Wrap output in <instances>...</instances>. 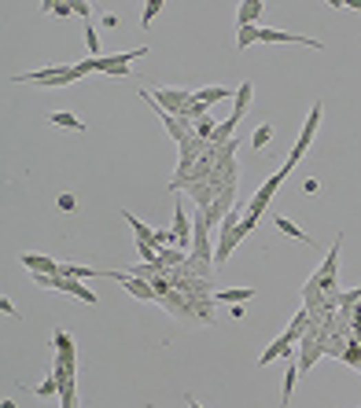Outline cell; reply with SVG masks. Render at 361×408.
I'll return each instance as SVG.
<instances>
[{
	"mask_svg": "<svg viewBox=\"0 0 361 408\" xmlns=\"http://www.w3.org/2000/svg\"><path fill=\"white\" fill-rule=\"evenodd\" d=\"M339 250H343V232H339V239L332 243V250H328V257H324V265L317 268V272L310 276V280L321 287V291L336 302V294H339V280H336V272H339Z\"/></svg>",
	"mask_w": 361,
	"mask_h": 408,
	"instance_id": "obj_5",
	"label": "cell"
},
{
	"mask_svg": "<svg viewBox=\"0 0 361 408\" xmlns=\"http://www.w3.org/2000/svg\"><path fill=\"white\" fill-rule=\"evenodd\" d=\"M273 228H277L280 235H288V239H295V243H306V246H313L310 232H302V228H299V224H295L291 217H280V213H277V217H273Z\"/></svg>",
	"mask_w": 361,
	"mask_h": 408,
	"instance_id": "obj_14",
	"label": "cell"
},
{
	"mask_svg": "<svg viewBox=\"0 0 361 408\" xmlns=\"http://www.w3.org/2000/svg\"><path fill=\"white\" fill-rule=\"evenodd\" d=\"M48 122L52 125H59V129H74V133H85V122L78 114H70V111H56V114H48Z\"/></svg>",
	"mask_w": 361,
	"mask_h": 408,
	"instance_id": "obj_22",
	"label": "cell"
},
{
	"mask_svg": "<svg viewBox=\"0 0 361 408\" xmlns=\"http://www.w3.org/2000/svg\"><path fill=\"white\" fill-rule=\"evenodd\" d=\"M103 280H114L125 294H133L136 302H158L155 287L147 283V280H141V276H130V272H118V268H111V272H103Z\"/></svg>",
	"mask_w": 361,
	"mask_h": 408,
	"instance_id": "obj_7",
	"label": "cell"
},
{
	"mask_svg": "<svg viewBox=\"0 0 361 408\" xmlns=\"http://www.w3.org/2000/svg\"><path fill=\"white\" fill-rule=\"evenodd\" d=\"M12 85H45V89H67L74 85V67H45L34 74H12Z\"/></svg>",
	"mask_w": 361,
	"mask_h": 408,
	"instance_id": "obj_2",
	"label": "cell"
},
{
	"mask_svg": "<svg viewBox=\"0 0 361 408\" xmlns=\"http://www.w3.org/2000/svg\"><path fill=\"white\" fill-rule=\"evenodd\" d=\"M122 217H125V224H130V232H133L136 243H152V239H155V228H152V224H144L141 217H133L130 210H122Z\"/></svg>",
	"mask_w": 361,
	"mask_h": 408,
	"instance_id": "obj_20",
	"label": "cell"
},
{
	"mask_svg": "<svg viewBox=\"0 0 361 408\" xmlns=\"http://www.w3.org/2000/svg\"><path fill=\"white\" fill-rule=\"evenodd\" d=\"M0 313H4V316H15V320H19V309H15L12 302H8V298H4V302H0Z\"/></svg>",
	"mask_w": 361,
	"mask_h": 408,
	"instance_id": "obj_33",
	"label": "cell"
},
{
	"mask_svg": "<svg viewBox=\"0 0 361 408\" xmlns=\"http://www.w3.org/2000/svg\"><path fill=\"white\" fill-rule=\"evenodd\" d=\"M59 390H63L59 375H48V379H45V383H41V386H34V394H37V397H56Z\"/></svg>",
	"mask_w": 361,
	"mask_h": 408,
	"instance_id": "obj_29",
	"label": "cell"
},
{
	"mask_svg": "<svg viewBox=\"0 0 361 408\" xmlns=\"http://www.w3.org/2000/svg\"><path fill=\"white\" fill-rule=\"evenodd\" d=\"M361 302V287H354V291H339L336 294V305H339V313H350Z\"/></svg>",
	"mask_w": 361,
	"mask_h": 408,
	"instance_id": "obj_25",
	"label": "cell"
},
{
	"mask_svg": "<svg viewBox=\"0 0 361 408\" xmlns=\"http://www.w3.org/2000/svg\"><path fill=\"white\" fill-rule=\"evenodd\" d=\"M317 188H321V184H317V180H313V177H306V184H302V191H306V195H313V191H317Z\"/></svg>",
	"mask_w": 361,
	"mask_h": 408,
	"instance_id": "obj_34",
	"label": "cell"
},
{
	"mask_svg": "<svg viewBox=\"0 0 361 408\" xmlns=\"http://www.w3.org/2000/svg\"><path fill=\"white\" fill-rule=\"evenodd\" d=\"M229 96H236V89H229V85H203V89H196V100L203 107L221 103V100H229Z\"/></svg>",
	"mask_w": 361,
	"mask_h": 408,
	"instance_id": "obj_16",
	"label": "cell"
},
{
	"mask_svg": "<svg viewBox=\"0 0 361 408\" xmlns=\"http://www.w3.org/2000/svg\"><path fill=\"white\" fill-rule=\"evenodd\" d=\"M163 8H166V0H147V4H144V12H141V26H144V30L152 26V23H155V15L163 12Z\"/></svg>",
	"mask_w": 361,
	"mask_h": 408,
	"instance_id": "obj_27",
	"label": "cell"
},
{
	"mask_svg": "<svg viewBox=\"0 0 361 408\" xmlns=\"http://www.w3.org/2000/svg\"><path fill=\"white\" fill-rule=\"evenodd\" d=\"M85 48H89V59H100L103 52H100V34H96V26H85Z\"/></svg>",
	"mask_w": 361,
	"mask_h": 408,
	"instance_id": "obj_28",
	"label": "cell"
},
{
	"mask_svg": "<svg viewBox=\"0 0 361 408\" xmlns=\"http://www.w3.org/2000/svg\"><path fill=\"white\" fill-rule=\"evenodd\" d=\"M52 346H56V361L52 364H59V368L78 375V350H74V339L67 331H56V335H52Z\"/></svg>",
	"mask_w": 361,
	"mask_h": 408,
	"instance_id": "obj_8",
	"label": "cell"
},
{
	"mask_svg": "<svg viewBox=\"0 0 361 408\" xmlns=\"http://www.w3.org/2000/svg\"><path fill=\"white\" fill-rule=\"evenodd\" d=\"M185 401H188V408H203V405H199V401H196V397H192V394H188V397H185Z\"/></svg>",
	"mask_w": 361,
	"mask_h": 408,
	"instance_id": "obj_36",
	"label": "cell"
},
{
	"mask_svg": "<svg viewBox=\"0 0 361 408\" xmlns=\"http://www.w3.org/2000/svg\"><path fill=\"white\" fill-rule=\"evenodd\" d=\"M343 8H350V12H361V0H343Z\"/></svg>",
	"mask_w": 361,
	"mask_h": 408,
	"instance_id": "obj_35",
	"label": "cell"
},
{
	"mask_svg": "<svg viewBox=\"0 0 361 408\" xmlns=\"http://www.w3.org/2000/svg\"><path fill=\"white\" fill-rule=\"evenodd\" d=\"M306 328H310V309H299V313L291 316L288 331H284V339H288L291 346H295V342H302V339H306Z\"/></svg>",
	"mask_w": 361,
	"mask_h": 408,
	"instance_id": "obj_18",
	"label": "cell"
},
{
	"mask_svg": "<svg viewBox=\"0 0 361 408\" xmlns=\"http://www.w3.org/2000/svg\"><path fill=\"white\" fill-rule=\"evenodd\" d=\"M358 372H361V368H358Z\"/></svg>",
	"mask_w": 361,
	"mask_h": 408,
	"instance_id": "obj_39",
	"label": "cell"
},
{
	"mask_svg": "<svg viewBox=\"0 0 361 408\" xmlns=\"http://www.w3.org/2000/svg\"><path fill=\"white\" fill-rule=\"evenodd\" d=\"M254 291L251 287H229V291H214V302L218 305H240V302H251Z\"/></svg>",
	"mask_w": 361,
	"mask_h": 408,
	"instance_id": "obj_19",
	"label": "cell"
},
{
	"mask_svg": "<svg viewBox=\"0 0 361 408\" xmlns=\"http://www.w3.org/2000/svg\"><path fill=\"white\" fill-rule=\"evenodd\" d=\"M291 353H295V350H291V342L284 339V335H277V339L269 342V346L262 350V357H258V368H269V364L277 361V357H291Z\"/></svg>",
	"mask_w": 361,
	"mask_h": 408,
	"instance_id": "obj_13",
	"label": "cell"
},
{
	"mask_svg": "<svg viewBox=\"0 0 361 408\" xmlns=\"http://www.w3.org/2000/svg\"><path fill=\"white\" fill-rule=\"evenodd\" d=\"M251 100H254V85L251 81H240L236 85V96H232V114H236L240 122H243V114H247Z\"/></svg>",
	"mask_w": 361,
	"mask_h": 408,
	"instance_id": "obj_17",
	"label": "cell"
},
{
	"mask_svg": "<svg viewBox=\"0 0 361 408\" xmlns=\"http://www.w3.org/2000/svg\"><path fill=\"white\" fill-rule=\"evenodd\" d=\"M321 114H324V103L317 100L313 107H310V118H306V125H302V133H299V140H295V147H291V155H288V169H295L302 162V155L310 151V144H313V136H317V129H321Z\"/></svg>",
	"mask_w": 361,
	"mask_h": 408,
	"instance_id": "obj_4",
	"label": "cell"
},
{
	"mask_svg": "<svg viewBox=\"0 0 361 408\" xmlns=\"http://www.w3.org/2000/svg\"><path fill=\"white\" fill-rule=\"evenodd\" d=\"M147 45H141V48H133V52H114V56H100V59H92V70L96 74H111V78H125L130 74V67H133V59H141V56H147Z\"/></svg>",
	"mask_w": 361,
	"mask_h": 408,
	"instance_id": "obj_6",
	"label": "cell"
},
{
	"mask_svg": "<svg viewBox=\"0 0 361 408\" xmlns=\"http://www.w3.org/2000/svg\"><path fill=\"white\" fill-rule=\"evenodd\" d=\"M358 41H361V37H358Z\"/></svg>",
	"mask_w": 361,
	"mask_h": 408,
	"instance_id": "obj_38",
	"label": "cell"
},
{
	"mask_svg": "<svg viewBox=\"0 0 361 408\" xmlns=\"http://www.w3.org/2000/svg\"><path fill=\"white\" fill-rule=\"evenodd\" d=\"M19 261H23L30 272H45V276H59L63 272V261H56V257H48V254L26 250V254H19Z\"/></svg>",
	"mask_w": 361,
	"mask_h": 408,
	"instance_id": "obj_10",
	"label": "cell"
},
{
	"mask_svg": "<svg viewBox=\"0 0 361 408\" xmlns=\"http://www.w3.org/2000/svg\"><path fill=\"white\" fill-rule=\"evenodd\" d=\"M258 37H262V30H258V26H243V30H236V48H240V52H247Z\"/></svg>",
	"mask_w": 361,
	"mask_h": 408,
	"instance_id": "obj_24",
	"label": "cell"
},
{
	"mask_svg": "<svg viewBox=\"0 0 361 408\" xmlns=\"http://www.w3.org/2000/svg\"><path fill=\"white\" fill-rule=\"evenodd\" d=\"M262 0H243V4L236 8V30L243 26H258V15H262Z\"/></svg>",
	"mask_w": 361,
	"mask_h": 408,
	"instance_id": "obj_15",
	"label": "cell"
},
{
	"mask_svg": "<svg viewBox=\"0 0 361 408\" xmlns=\"http://www.w3.org/2000/svg\"><path fill=\"white\" fill-rule=\"evenodd\" d=\"M269 140H273V125L265 122V125H258V129H254V136H251V147H254V151H265V147H269Z\"/></svg>",
	"mask_w": 361,
	"mask_h": 408,
	"instance_id": "obj_26",
	"label": "cell"
},
{
	"mask_svg": "<svg viewBox=\"0 0 361 408\" xmlns=\"http://www.w3.org/2000/svg\"><path fill=\"white\" fill-rule=\"evenodd\" d=\"M56 206H59L63 213H74V210H78V195H74V191H59Z\"/></svg>",
	"mask_w": 361,
	"mask_h": 408,
	"instance_id": "obj_30",
	"label": "cell"
},
{
	"mask_svg": "<svg viewBox=\"0 0 361 408\" xmlns=\"http://www.w3.org/2000/svg\"><path fill=\"white\" fill-rule=\"evenodd\" d=\"M45 12H48V15L67 19V15H74V4H45Z\"/></svg>",
	"mask_w": 361,
	"mask_h": 408,
	"instance_id": "obj_31",
	"label": "cell"
},
{
	"mask_svg": "<svg viewBox=\"0 0 361 408\" xmlns=\"http://www.w3.org/2000/svg\"><path fill=\"white\" fill-rule=\"evenodd\" d=\"M262 45H306V48H313V52H321L324 45L321 41H310V37H299V34H288V30H262Z\"/></svg>",
	"mask_w": 361,
	"mask_h": 408,
	"instance_id": "obj_9",
	"label": "cell"
},
{
	"mask_svg": "<svg viewBox=\"0 0 361 408\" xmlns=\"http://www.w3.org/2000/svg\"><path fill=\"white\" fill-rule=\"evenodd\" d=\"M56 291H59V294L81 298L85 305H96V291H89V287H85V280H67V276H56Z\"/></svg>",
	"mask_w": 361,
	"mask_h": 408,
	"instance_id": "obj_12",
	"label": "cell"
},
{
	"mask_svg": "<svg viewBox=\"0 0 361 408\" xmlns=\"http://www.w3.org/2000/svg\"><path fill=\"white\" fill-rule=\"evenodd\" d=\"M147 92H152V100L174 118H185V111L196 100V89H169V85H158V89H147Z\"/></svg>",
	"mask_w": 361,
	"mask_h": 408,
	"instance_id": "obj_3",
	"label": "cell"
},
{
	"mask_svg": "<svg viewBox=\"0 0 361 408\" xmlns=\"http://www.w3.org/2000/svg\"><path fill=\"white\" fill-rule=\"evenodd\" d=\"M218 125L221 122H214V114H207V118H199V122H192V136H199V140H214V133H218Z\"/></svg>",
	"mask_w": 361,
	"mask_h": 408,
	"instance_id": "obj_23",
	"label": "cell"
},
{
	"mask_svg": "<svg viewBox=\"0 0 361 408\" xmlns=\"http://www.w3.org/2000/svg\"><path fill=\"white\" fill-rule=\"evenodd\" d=\"M177 235V250L188 254V243H192V224H188V213H185V202H177L174 206V228H169Z\"/></svg>",
	"mask_w": 361,
	"mask_h": 408,
	"instance_id": "obj_11",
	"label": "cell"
},
{
	"mask_svg": "<svg viewBox=\"0 0 361 408\" xmlns=\"http://www.w3.org/2000/svg\"><path fill=\"white\" fill-rule=\"evenodd\" d=\"M0 408H19V405L12 401V397H8V401H0Z\"/></svg>",
	"mask_w": 361,
	"mask_h": 408,
	"instance_id": "obj_37",
	"label": "cell"
},
{
	"mask_svg": "<svg viewBox=\"0 0 361 408\" xmlns=\"http://www.w3.org/2000/svg\"><path fill=\"white\" fill-rule=\"evenodd\" d=\"M67 280H92V276H103V268H85V265H74V261H63V272Z\"/></svg>",
	"mask_w": 361,
	"mask_h": 408,
	"instance_id": "obj_21",
	"label": "cell"
},
{
	"mask_svg": "<svg viewBox=\"0 0 361 408\" xmlns=\"http://www.w3.org/2000/svg\"><path fill=\"white\" fill-rule=\"evenodd\" d=\"M288 173H291V169H288V166H280V169H277V173H273L269 180H262V184H258V191H254V199H251V206H247V213H243V224H251V228H254V224L262 221V213L269 210L273 195L280 191V184L288 180Z\"/></svg>",
	"mask_w": 361,
	"mask_h": 408,
	"instance_id": "obj_1",
	"label": "cell"
},
{
	"mask_svg": "<svg viewBox=\"0 0 361 408\" xmlns=\"http://www.w3.org/2000/svg\"><path fill=\"white\" fill-rule=\"evenodd\" d=\"M89 12H92V8H89V4H85V0H74V15L89 19Z\"/></svg>",
	"mask_w": 361,
	"mask_h": 408,
	"instance_id": "obj_32",
	"label": "cell"
}]
</instances>
